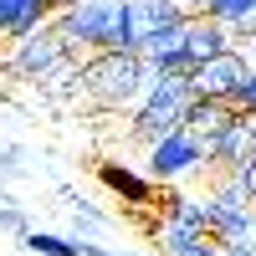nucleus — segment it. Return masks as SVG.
<instances>
[{"label": "nucleus", "instance_id": "nucleus-10", "mask_svg": "<svg viewBox=\"0 0 256 256\" xmlns=\"http://www.w3.org/2000/svg\"><path fill=\"white\" fill-rule=\"evenodd\" d=\"M123 20H128V46H144V41H154L164 26H174L180 10L169 6V0H123Z\"/></svg>", "mask_w": 256, "mask_h": 256}, {"label": "nucleus", "instance_id": "nucleus-11", "mask_svg": "<svg viewBox=\"0 0 256 256\" xmlns=\"http://www.w3.org/2000/svg\"><path fill=\"white\" fill-rule=\"evenodd\" d=\"M205 16L226 26L230 41H256V0H205Z\"/></svg>", "mask_w": 256, "mask_h": 256}, {"label": "nucleus", "instance_id": "nucleus-8", "mask_svg": "<svg viewBox=\"0 0 256 256\" xmlns=\"http://www.w3.org/2000/svg\"><path fill=\"white\" fill-rule=\"evenodd\" d=\"M256 154V118H246V113H236L216 138H210V174H236V169L246 164Z\"/></svg>", "mask_w": 256, "mask_h": 256}, {"label": "nucleus", "instance_id": "nucleus-18", "mask_svg": "<svg viewBox=\"0 0 256 256\" xmlns=\"http://www.w3.org/2000/svg\"><path fill=\"white\" fill-rule=\"evenodd\" d=\"M220 256H256V241L241 236V241H220Z\"/></svg>", "mask_w": 256, "mask_h": 256}, {"label": "nucleus", "instance_id": "nucleus-9", "mask_svg": "<svg viewBox=\"0 0 256 256\" xmlns=\"http://www.w3.org/2000/svg\"><path fill=\"white\" fill-rule=\"evenodd\" d=\"M98 180L113 190V195L123 200V205H134V210H154L159 205V184L144 174V169H134V164H118V159H102L98 164Z\"/></svg>", "mask_w": 256, "mask_h": 256}, {"label": "nucleus", "instance_id": "nucleus-17", "mask_svg": "<svg viewBox=\"0 0 256 256\" xmlns=\"http://www.w3.org/2000/svg\"><path fill=\"white\" fill-rule=\"evenodd\" d=\"M236 180H241V190H246V205H251V216H256V154L236 169Z\"/></svg>", "mask_w": 256, "mask_h": 256}, {"label": "nucleus", "instance_id": "nucleus-6", "mask_svg": "<svg viewBox=\"0 0 256 256\" xmlns=\"http://www.w3.org/2000/svg\"><path fill=\"white\" fill-rule=\"evenodd\" d=\"M246 72H251V62H246L236 46H226V52H216L210 62H200L184 82H190V92H195V98H230V92L246 82Z\"/></svg>", "mask_w": 256, "mask_h": 256}, {"label": "nucleus", "instance_id": "nucleus-7", "mask_svg": "<svg viewBox=\"0 0 256 256\" xmlns=\"http://www.w3.org/2000/svg\"><path fill=\"white\" fill-rule=\"evenodd\" d=\"M154 246L164 256H220V241L210 236L200 220H184V216H159Z\"/></svg>", "mask_w": 256, "mask_h": 256}, {"label": "nucleus", "instance_id": "nucleus-15", "mask_svg": "<svg viewBox=\"0 0 256 256\" xmlns=\"http://www.w3.org/2000/svg\"><path fill=\"white\" fill-rule=\"evenodd\" d=\"M226 102H230V108H236V113H246V118H256V67L246 72V82H241V88L230 92Z\"/></svg>", "mask_w": 256, "mask_h": 256}, {"label": "nucleus", "instance_id": "nucleus-2", "mask_svg": "<svg viewBox=\"0 0 256 256\" xmlns=\"http://www.w3.org/2000/svg\"><path fill=\"white\" fill-rule=\"evenodd\" d=\"M154 67L138 52H92L82 56V102L102 113H134Z\"/></svg>", "mask_w": 256, "mask_h": 256}, {"label": "nucleus", "instance_id": "nucleus-4", "mask_svg": "<svg viewBox=\"0 0 256 256\" xmlns=\"http://www.w3.org/2000/svg\"><path fill=\"white\" fill-rule=\"evenodd\" d=\"M144 174L154 184H184L195 174H210V144L180 123V128H169L164 138L144 144Z\"/></svg>", "mask_w": 256, "mask_h": 256}, {"label": "nucleus", "instance_id": "nucleus-13", "mask_svg": "<svg viewBox=\"0 0 256 256\" xmlns=\"http://www.w3.org/2000/svg\"><path fill=\"white\" fill-rule=\"evenodd\" d=\"M205 226H210V236H216V241H241V236L256 230V216L241 210V205H220V200L205 195Z\"/></svg>", "mask_w": 256, "mask_h": 256}, {"label": "nucleus", "instance_id": "nucleus-3", "mask_svg": "<svg viewBox=\"0 0 256 256\" xmlns=\"http://www.w3.org/2000/svg\"><path fill=\"white\" fill-rule=\"evenodd\" d=\"M190 98H195V92H190L184 77L154 72V77H148V88H144V98H138V108L128 113V138H134V144H154V138H164L169 128L184 123Z\"/></svg>", "mask_w": 256, "mask_h": 256}, {"label": "nucleus", "instance_id": "nucleus-16", "mask_svg": "<svg viewBox=\"0 0 256 256\" xmlns=\"http://www.w3.org/2000/svg\"><path fill=\"white\" fill-rule=\"evenodd\" d=\"M0 230H10V236L20 241L31 230V220H26V210H16V205H0Z\"/></svg>", "mask_w": 256, "mask_h": 256}, {"label": "nucleus", "instance_id": "nucleus-14", "mask_svg": "<svg viewBox=\"0 0 256 256\" xmlns=\"http://www.w3.org/2000/svg\"><path fill=\"white\" fill-rule=\"evenodd\" d=\"M20 251H36V256H82V246L72 236H52V230H26L20 236Z\"/></svg>", "mask_w": 256, "mask_h": 256}, {"label": "nucleus", "instance_id": "nucleus-5", "mask_svg": "<svg viewBox=\"0 0 256 256\" xmlns=\"http://www.w3.org/2000/svg\"><path fill=\"white\" fill-rule=\"evenodd\" d=\"M67 56H72V52L62 46L56 26L46 20V26H36V31H26V36L6 41L0 72H6V77H16V82H41V77H52V72H56V67H62Z\"/></svg>", "mask_w": 256, "mask_h": 256}, {"label": "nucleus", "instance_id": "nucleus-1", "mask_svg": "<svg viewBox=\"0 0 256 256\" xmlns=\"http://www.w3.org/2000/svg\"><path fill=\"white\" fill-rule=\"evenodd\" d=\"M52 26L77 62L92 52H134L128 46V20L123 0H56Z\"/></svg>", "mask_w": 256, "mask_h": 256}, {"label": "nucleus", "instance_id": "nucleus-12", "mask_svg": "<svg viewBox=\"0 0 256 256\" xmlns=\"http://www.w3.org/2000/svg\"><path fill=\"white\" fill-rule=\"evenodd\" d=\"M230 118H236V108H230L226 98H190V108H184V128H190V134H200L205 144L216 138Z\"/></svg>", "mask_w": 256, "mask_h": 256}]
</instances>
